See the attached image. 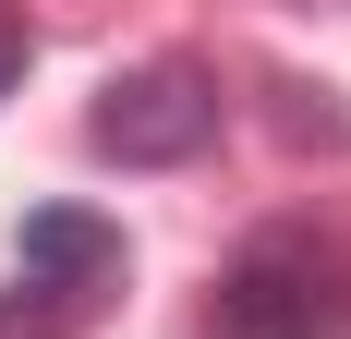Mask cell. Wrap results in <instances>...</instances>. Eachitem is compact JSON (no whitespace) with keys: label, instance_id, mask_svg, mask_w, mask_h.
Masks as SVG:
<instances>
[{"label":"cell","instance_id":"cell-1","mask_svg":"<svg viewBox=\"0 0 351 339\" xmlns=\"http://www.w3.org/2000/svg\"><path fill=\"white\" fill-rule=\"evenodd\" d=\"M206 339H351V242L315 218H267L206 279Z\"/></svg>","mask_w":351,"mask_h":339},{"label":"cell","instance_id":"cell-2","mask_svg":"<svg viewBox=\"0 0 351 339\" xmlns=\"http://www.w3.org/2000/svg\"><path fill=\"white\" fill-rule=\"evenodd\" d=\"M121 279H134V242L97 206H36L25 242H12V291H0V339H97L121 315Z\"/></svg>","mask_w":351,"mask_h":339},{"label":"cell","instance_id":"cell-3","mask_svg":"<svg viewBox=\"0 0 351 339\" xmlns=\"http://www.w3.org/2000/svg\"><path fill=\"white\" fill-rule=\"evenodd\" d=\"M218 121H230V97H218V73L206 61H145V73H109L97 109H85V145L121 170H182V158H206Z\"/></svg>","mask_w":351,"mask_h":339},{"label":"cell","instance_id":"cell-4","mask_svg":"<svg viewBox=\"0 0 351 339\" xmlns=\"http://www.w3.org/2000/svg\"><path fill=\"white\" fill-rule=\"evenodd\" d=\"M25 73H36V25H25V12H0V97H12Z\"/></svg>","mask_w":351,"mask_h":339}]
</instances>
